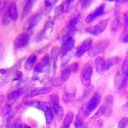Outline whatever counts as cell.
I'll use <instances>...</instances> for the list:
<instances>
[{
	"label": "cell",
	"instance_id": "7c38bea8",
	"mask_svg": "<svg viewBox=\"0 0 128 128\" xmlns=\"http://www.w3.org/2000/svg\"><path fill=\"white\" fill-rule=\"evenodd\" d=\"M74 43H75V42H74V40L72 37L69 38L66 40L64 43V44H63L62 48V55L63 56H65L67 54V52L73 48V47L74 46Z\"/></svg>",
	"mask_w": 128,
	"mask_h": 128
},
{
	"label": "cell",
	"instance_id": "9c48e42d",
	"mask_svg": "<svg viewBox=\"0 0 128 128\" xmlns=\"http://www.w3.org/2000/svg\"><path fill=\"white\" fill-rule=\"evenodd\" d=\"M105 13V5L102 4L97 8L96 10L94 11L93 13L90 14V15H88L87 18H86V22L88 23L92 22V21H94L96 18L98 17H100L101 16L104 15Z\"/></svg>",
	"mask_w": 128,
	"mask_h": 128
},
{
	"label": "cell",
	"instance_id": "60d3db41",
	"mask_svg": "<svg viewBox=\"0 0 128 128\" xmlns=\"http://www.w3.org/2000/svg\"><path fill=\"white\" fill-rule=\"evenodd\" d=\"M7 71L6 69H0V73L2 74H6Z\"/></svg>",
	"mask_w": 128,
	"mask_h": 128
},
{
	"label": "cell",
	"instance_id": "f35d334b",
	"mask_svg": "<svg viewBox=\"0 0 128 128\" xmlns=\"http://www.w3.org/2000/svg\"><path fill=\"white\" fill-rule=\"evenodd\" d=\"M75 65L76 66V68H78V64H77V63H74V64H73L72 66H74ZM77 69H76V67H74V69H71V70H74V72H76V71H77Z\"/></svg>",
	"mask_w": 128,
	"mask_h": 128
},
{
	"label": "cell",
	"instance_id": "b9f144b4",
	"mask_svg": "<svg viewBox=\"0 0 128 128\" xmlns=\"http://www.w3.org/2000/svg\"><path fill=\"white\" fill-rule=\"evenodd\" d=\"M125 24H128V15H127V16H125Z\"/></svg>",
	"mask_w": 128,
	"mask_h": 128
},
{
	"label": "cell",
	"instance_id": "74e56055",
	"mask_svg": "<svg viewBox=\"0 0 128 128\" xmlns=\"http://www.w3.org/2000/svg\"><path fill=\"white\" fill-rule=\"evenodd\" d=\"M122 109H123L124 111H128V102H127V103H125V105L123 106Z\"/></svg>",
	"mask_w": 128,
	"mask_h": 128
},
{
	"label": "cell",
	"instance_id": "7bdbcfd3",
	"mask_svg": "<svg viewBox=\"0 0 128 128\" xmlns=\"http://www.w3.org/2000/svg\"><path fill=\"white\" fill-rule=\"evenodd\" d=\"M21 128H31L27 125H21Z\"/></svg>",
	"mask_w": 128,
	"mask_h": 128
},
{
	"label": "cell",
	"instance_id": "8fae6325",
	"mask_svg": "<svg viewBox=\"0 0 128 128\" xmlns=\"http://www.w3.org/2000/svg\"><path fill=\"white\" fill-rule=\"evenodd\" d=\"M18 16V10L17 6H16V2H11L8 7V17L10 19V20L15 21L17 20Z\"/></svg>",
	"mask_w": 128,
	"mask_h": 128
},
{
	"label": "cell",
	"instance_id": "ffe728a7",
	"mask_svg": "<svg viewBox=\"0 0 128 128\" xmlns=\"http://www.w3.org/2000/svg\"><path fill=\"white\" fill-rule=\"evenodd\" d=\"M80 16H77L76 17L73 18L71 20L69 21V24H68V28L69 30H74V29H76V24L78 23V22L80 21Z\"/></svg>",
	"mask_w": 128,
	"mask_h": 128
},
{
	"label": "cell",
	"instance_id": "e575fe53",
	"mask_svg": "<svg viewBox=\"0 0 128 128\" xmlns=\"http://www.w3.org/2000/svg\"><path fill=\"white\" fill-rule=\"evenodd\" d=\"M73 96H74V94H66L64 96L63 100H64V102H65L66 100V99H68L67 102H69L70 101H72V100Z\"/></svg>",
	"mask_w": 128,
	"mask_h": 128
},
{
	"label": "cell",
	"instance_id": "ba28073f",
	"mask_svg": "<svg viewBox=\"0 0 128 128\" xmlns=\"http://www.w3.org/2000/svg\"><path fill=\"white\" fill-rule=\"evenodd\" d=\"M92 40L91 38H87L86 40H85L77 50L76 54H75L76 57H77V58L82 57L87 51H88L90 50L91 46H92Z\"/></svg>",
	"mask_w": 128,
	"mask_h": 128
},
{
	"label": "cell",
	"instance_id": "7a4b0ae2",
	"mask_svg": "<svg viewBox=\"0 0 128 128\" xmlns=\"http://www.w3.org/2000/svg\"><path fill=\"white\" fill-rule=\"evenodd\" d=\"M93 72V67L90 63L86 64L81 72V81L83 86H90L91 83V77Z\"/></svg>",
	"mask_w": 128,
	"mask_h": 128
},
{
	"label": "cell",
	"instance_id": "d4e9b609",
	"mask_svg": "<svg viewBox=\"0 0 128 128\" xmlns=\"http://www.w3.org/2000/svg\"><path fill=\"white\" fill-rule=\"evenodd\" d=\"M64 11V4H61L59 6H58L55 9V18L57 19L60 18L62 15L63 12Z\"/></svg>",
	"mask_w": 128,
	"mask_h": 128
},
{
	"label": "cell",
	"instance_id": "5bb4252c",
	"mask_svg": "<svg viewBox=\"0 0 128 128\" xmlns=\"http://www.w3.org/2000/svg\"><path fill=\"white\" fill-rule=\"evenodd\" d=\"M52 90L51 87H44V88H37L34 90H33L31 92L32 97H35L38 95L48 94Z\"/></svg>",
	"mask_w": 128,
	"mask_h": 128
},
{
	"label": "cell",
	"instance_id": "83f0119b",
	"mask_svg": "<svg viewBox=\"0 0 128 128\" xmlns=\"http://www.w3.org/2000/svg\"><path fill=\"white\" fill-rule=\"evenodd\" d=\"M59 0H45L44 5L46 9H50L54 4H56Z\"/></svg>",
	"mask_w": 128,
	"mask_h": 128
},
{
	"label": "cell",
	"instance_id": "836d02e7",
	"mask_svg": "<svg viewBox=\"0 0 128 128\" xmlns=\"http://www.w3.org/2000/svg\"><path fill=\"white\" fill-rule=\"evenodd\" d=\"M75 0H65L64 4V10L66 11V9L69 7V6L74 2Z\"/></svg>",
	"mask_w": 128,
	"mask_h": 128
},
{
	"label": "cell",
	"instance_id": "d6a6232c",
	"mask_svg": "<svg viewBox=\"0 0 128 128\" xmlns=\"http://www.w3.org/2000/svg\"><path fill=\"white\" fill-rule=\"evenodd\" d=\"M94 0H84L83 3V7L84 8H88L93 3Z\"/></svg>",
	"mask_w": 128,
	"mask_h": 128
},
{
	"label": "cell",
	"instance_id": "3957f363",
	"mask_svg": "<svg viewBox=\"0 0 128 128\" xmlns=\"http://www.w3.org/2000/svg\"><path fill=\"white\" fill-rule=\"evenodd\" d=\"M108 23V19L101 21L96 25L88 28L86 31L87 32L90 33L91 34L94 35V36L100 35L105 30L106 28L107 27Z\"/></svg>",
	"mask_w": 128,
	"mask_h": 128
},
{
	"label": "cell",
	"instance_id": "6da1fadb",
	"mask_svg": "<svg viewBox=\"0 0 128 128\" xmlns=\"http://www.w3.org/2000/svg\"><path fill=\"white\" fill-rule=\"evenodd\" d=\"M101 98H102L101 94L99 92H95L92 95V97L88 102V105L85 109L84 114H85L86 117H88L94 109L97 108L99 104L100 103Z\"/></svg>",
	"mask_w": 128,
	"mask_h": 128
},
{
	"label": "cell",
	"instance_id": "4dcf8cb0",
	"mask_svg": "<svg viewBox=\"0 0 128 128\" xmlns=\"http://www.w3.org/2000/svg\"><path fill=\"white\" fill-rule=\"evenodd\" d=\"M44 68V66H43L42 62L38 63L36 64V66H35L34 68V73H36V74H38V73L42 72L43 69Z\"/></svg>",
	"mask_w": 128,
	"mask_h": 128
},
{
	"label": "cell",
	"instance_id": "ab89813d",
	"mask_svg": "<svg viewBox=\"0 0 128 128\" xmlns=\"http://www.w3.org/2000/svg\"><path fill=\"white\" fill-rule=\"evenodd\" d=\"M123 42L124 43H128V34L126 36H125V37L124 38H123Z\"/></svg>",
	"mask_w": 128,
	"mask_h": 128
},
{
	"label": "cell",
	"instance_id": "2e32d148",
	"mask_svg": "<svg viewBox=\"0 0 128 128\" xmlns=\"http://www.w3.org/2000/svg\"><path fill=\"white\" fill-rule=\"evenodd\" d=\"M30 106L38 108V109L45 111L47 108H48V104L45 102H39V101H32L30 102Z\"/></svg>",
	"mask_w": 128,
	"mask_h": 128
},
{
	"label": "cell",
	"instance_id": "8d00e7d4",
	"mask_svg": "<svg viewBox=\"0 0 128 128\" xmlns=\"http://www.w3.org/2000/svg\"><path fill=\"white\" fill-rule=\"evenodd\" d=\"M115 2L118 4H125L128 3V0H115Z\"/></svg>",
	"mask_w": 128,
	"mask_h": 128
},
{
	"label": "cell",
	"instance_id": "1f68e13d",
	"mask_svg": "<svg viewBox=\"0 0 128 128\" xmlns=\"http://www.w3.org/2000/svg\"><path fill=\"white\" fill-rule=\"evenodd\" d=\"M41 62L42 63V64H43V66H44V67L47 66H48L49 63H50V58H49V56H46L45 57L42 59Z\"/></svg>",
	"mask_w": 128,
	"mask_h": 128
},
{
	"label": "cell",
	"instance_id": "52a82bcc",
	"mask_svg": "<svg viewBox=\"0 0 128 128\" xmlns=\"http://www.w3.org/2000/svg\"><path fill=\"white\" fill-rule=\"evenodd\" d=\"M30 40V33L27 32L19 34L14 40V46L16 48H22L28 45Z\"/></svg>",
	"mask_w": 128,
	"mask_h": 128
},
{
	"label": "cell",
	"instance_id": "f1b7e54d",
	"mask_svg": "<svg viewBox=\"0 0 128 128\" xmlns=\"http://www.w3.org/2000/svg\"><path fill=\"white\" fill-rule=\"evenodd\" d=\"M58 56H59V49L58 47H54L52 49V51H51V56H52V60L56 62L58 58Z\"/></svg>",
	"mask_w": 128,
	"mask_h": 128
},
{
	"label": "cell",
	"instance_id": "f546056e",
	"mask_svg": "<svg viewBox=\"0 0 128 128\" xmlns=\"http://www.w3.org/2000/svg\"><path fill=\"white\" fill-rule=\"evenodd\" d=\"M128 125V118H124L122 119L118 123V128H126Z\"/></svg>",
	"mask_w": 128,
	"mask_h": 128
},
{
	"label": "cell",
	"instance_id": "30bf717a",
	"mask_svg": "<svg viewBox=\"0 0 128 128\" xmlns=\"http://www.w3.org/2000/svg\"><path fill=\"white\" fill-rule=\"evenodd\" d=\"M95 67L97 69V72L100 73V74H104L106 71L108 69L107 64V61L102 58V57H98L95 60Z\"/></svg>",
	"mask_w": 128,
	"mask_h": 128
},
{
	"label": "cell",
	"instance_id": "7402d4cb",
	"mask_svg": "<svg viewBox=\"0 0 128 128\" xmlns=\"http://www.w3.org/2000/svg\"><path fill=\"white\" fill-rule=\"evenodd\" d=\"M21 91L20 90H14L8 94V99L9 100H16L18 97L20 96Z\"/></svg>",
	"mask_w": 128,
	"mask_h": 128
},
{
	"label": "cell",
	"instance_id": "8992f818",
	"mask_svg": "<svg viewBox=\"0 0 128 128\" xmlns=\"http://www.w3.org/2000/svg\"><path fill=\"white\" fill-rule=\"evenodd\" d=\"M42 16V14H35L34 15L32 16L26 22V32L28 33L32 32L35 27H36L38 22H40Z\"/></svg>",
	"mask_w": 128,
	"mask_h": 128
},
{
	"label": "cell",
	"instance_id": "cb8c5ba5",
	"mask_svg": "<svg viewBox=\"0 0 128 128\" xmlns=\"http://www.w3.org/2000/svg\"><path fill=\"white\" fill-rule=\"evenodd\" d=\"M120 18L118 16H116L114 20H113L112 23H111V29L113 31H116L118 30V28H120Z\"/></svg>",
	"mask_w": 128,
	"mask_h": 128
},
{
	"label": "cell",
	"instance_id": "ee69618b",
	"mask_svg": "<svg viewBox=\"0 0 128 128\" xmlns=\"http://www.w3.org/2000/svg\"><path fill=\"white\" fill-rule=\"evenodd\" d=\"M106 1H108V2H114V0H106Z\"/></svg>",
	"mask_w": 128,
	"mask_h": 128
},
{
	"label": "cell",
	"instance_id": "d590c367",
	"mask_svg": "<svg viewBox=\"0 0 128 128\" xmlns=\"http://www.w3.org/2000/svg\"><path fill=\"white\" fill-rule=\"evenodd\" d=\"M6 0H0V15L2 14L4 10V8L5 6Z\"/></svg>",
	"mask_w": 128,
	"mask_h": 128
},
{
	"label": "cell",
	"instance_id": "484cf974",
	"mask_svg": "<svg viewBox=\"0 0 128 128\" xmlns=\"http://www.w3.org/2000/svg\"><path fill=\"white\" fill-rule=\"evenodd\" d=\"M106 61H107L108 67V69H110L111 66H113L117 64L119 62V61H120V58H118V57H115V58H112L108 59V60H106Z\"/></svg>",
	"mask_w": 128,
	"mask_h": 128
},
{
	"label": "cell",
	"instance_id": "4316f807",
	"mask_svg": "<svg viewBox=\"0 0 128 128\" xmlns=\"http://www.w3.org/2000/svg\"><path fill=\"white\" fill-rule=\"evenodd\" d=\"M106 106H105V105L102 106H100V108L98 109V111L94 114L93 118L97 119V118H100L101 116H102V115L104 114V113L106 112Z\"/></svg>",
	"mask_w": 128,
	"mask_h": 128
},
{
	"label": "cell",
	"instance_id": "5b68a950",
	"mask_svg": "<svg viewBox=\"0 0 128 128\" xmlns=\"http://www.w3.org/2000/svg\"><path fill=\"white\" fill-rule=\"evenodd\" d=\"M50 103L52 105V109L56 115L57 118H58L59 121L62 120L63 117V108L62 106L60 104L58 97L57 95H52L50 98Z\"/></svg>",
	"mask_w": 128,
	"mask_h": 128
},
{
	"label": "cell",
	"instance_id": "277c9868",
	"mask_svg": "<svg viewBox=\"0 0 128 128\" xmlns=\"http://www.w3.org/2000/svg\"><path fill=\"white\" fill-rule=\"evenodd\" d=\"M108 44H109V42L107 40L97 43V44H95L93 47L90 48V49L89 50V53H88L89 56L91 57H94V56H97L101 52H104L108 47Z\"/></svg>",
	"mask_w": 128,
	"mask_h": 128
},
{
	"label": "cell",
	"instance_id": "e0dca14e",
	"mask_svg": "<svg viewBox=\"0 0 128 128\" xmlns=\"http://www.w3.org/2000/svg\"><path fill=\"white\" fill-rule=\"evenodd\" d=\"M73 118H74V114L72 111L68 112V114L66 115L64 120L63 122L62 126L61 128H69V126L72 124L73 120Z\"/></svg>",
	"mask_w": 128,
	"mask_h": 128
},
{
	"label": "cell",
	"instance_id": "f6af8a7d",
	"mask_svg": "<svg viewBox=\"0 0 128 128\" xmlns=\"http://www.w3.org/2000/svg\"><path fill=\"white\" fill-rule=\"evenodd\" d=\"M0 128H1V127H0Z\"/></svg>",
	"mask_w": 128,
	"mask_h": 128
},
{
	"label": "cell",
	"instance_id": "44dd1931",
	"mask_svg": "<svg viewBox=\"0 0 128 128\" xmlns=\"http://www.w3.org/2000/svg\"><path fill=\"white\" fill-rule=\"evenodd\" d=\"M36 0H26L24 6V14H28L33 7Z\"/></svg>",
	"mask_w": 128,
	"mask_h": 128
},
{
	"label": "cell",
	"instance_id": "603a6c76",
	"mask_svg": "<svg viewBox=\"0 0 128 128\" xmlns=\"http://www.w3.org/2000/svg\"><path fill=\"white\" fill-rule=\"evenodd\" d=\"M45 116L46 120V122L49 124L53 120V113H52V110L48 108L45 111Z\"/></svg>",
	"mask_w": 128,
	"mask_h": 128
},
{
	"label": "cell",
	"instance_id": "9a60e30c",
	"mask_svg": "<svg viewBox=\"0 0 128 128\" xmlns=\"http://www.w3.org/2000/svg\"><path fill=\"white\" fill-rule=\"evenodd\" d=\"M36 59H37L36 56L34 55V54H32L31 56H29V58H28L26 62H25V64H24L25 69L28 70V71L31 70L33 68V66L35 64L36 62Z\"/></svg>",
	"mask_w": 128,
	"mask_h": 128
},
{
	"label": "cell",
	"instance_id": "ac0fdd59",
	"mask_svg": "<svg viewBox=\"0 0 128 128\" xmlns=\"http://www.w3.org/2000/svg\"><path fill=\"white\" fill-rule=\"evenodd\" d=\"M71 74H72V70L69 68H66L64 70H62V72L61 73V75H60V82L61 83L66 82L69 78V77L71 76Z\"/></svg>",
	"mask_w": 128,
	"mask_h": 128
},
{
	"label": "cell",
	"instance_id": "4fadbf2b",
	"mask_svg": "<svg viewBox=\"0 0 128 128\" xmlns=\"http://www.w3.org/2000/svg\"><path fill=\"white\" fill-rule=\"evenodd\" d=\"M120 74L121 76L122 80H123V81L127 82L128 79V53L122 64L121 73H120Z\"/></svg>",
	"mask_w": 128,
	"mask_h": 128
},
{
	"label": "cell",
	"instance_id": "d6986e66",
	"mask_svg": "<svg viewBox=\"0 0 128 128\" xmlns=\"http://www.w3.org/2000/svg\"><path fill=\"white\" fill-rule=\"evenodd\" d=\"M52 25V23L51 22H47L46 24L45 28H44V30H42L41 32H40V33L38 34V36H36V40H37V41H40V40H42V38H43V36H44V34L46 33V31H48V30L49 28H50Z\"/></svg>",
	"mask_w": 128,
	"mask_h": 128
}]
</instances>
